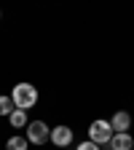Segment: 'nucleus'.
Wrapping results in <instances>:
<instances>
[{
  "instance_id": "5",
  "label": "nucleus",
  "mask_w": 134,
  "mask_h": 150,
  "mask_svg": "<svg viewBox=\"0 0 134 150\" xmlns=\"http://www.w3.org/2000/svg\"><path fill=\"white\" fill-rule=\"evenodd\" d=\"M110 126H113V131H116V134H123V131L131 126V115L126 110H118L116 115H113V121H110Z\"/></svg>"
},
{
  "instance_id": "8",
  "label": "nucleus",
  "mask_w": 134,
  "mask_h": 150,
  "mask_svg": "<svg viewBox=\"0 0 134 150\" xmlns=\"http://www.w3.org/2000/svg\"><path fill=\"white\" fill-rule=\"evenodd\" d=\"M13 110H16V105L11 97H0V115H11Z\"/></svg>"
},
{
  "instance_id": "1",
  "label": "nucleus",
  "mask_w": 134,
  "mask_h": 150,
  "mask_svg": "<svg viewBox=\"0 0 134 150\" xmlns=\"http://www.w3.org/2000/svg\"><path fill=\"white\" fill-rule=\"evenodd\" d=\"M11 99H13V105H16V110H30V107H35V102H38V88L32 86V83H16L13 86V91H11Z\"/></svg>"
},
{
  "instance_id": "3",
  "label": "nucleus",
  "mask_w": 134,
  "mask_h": 150,
  "mask_svg": "<svg viewBox=\"0 0 134 150\" xmlns=\"http://www.w3.org/2000/svg\"><path fill=\"white\" fill-rule=\"evenodd\" d=\"M46 139H51V129H48L43 121H32V123H27V142H32V145H43Z\"/></svg>"
},
{
  "instance_id": "2",
  "label": "nucleus",
  "mask_w": 134,
  "mask_h": 150,
  "mask_svg": "<svg viewBox=\"0 0 134 150\" xmlns=\"http://www.w3.org/2000/svg\"><path fill=\"white\" fill-rule=\"evenodd\" d=\"M89 139L94 142V145H107L110 139H113V126H110V121H94L91 126H89Z\"/></svg>"
},
{
  "instance_id": "7",
  "label": "nucleus",
  "mask_w": 134,
  "mask_h": 150,
  "mask_svg": "<svg viewBox=\"0 0 134 150\" xmlns=\"http://www.w3.org/2000/svg\"><path fill=\"white\" fill-rule=\"evenodd\" d=\"M8 121H11L13 129H22V126H27V112L24 110H13L11 115H8Z\"/></svg>"
},
{
  "instance_id": "6",
  "label": "nucleus",
  "mask_w": 134,
  "mask_h": 150,
  "mask_svg": "<svg viewBox=\"0 0 134 150\" xmlns=\"http://www.w3.org/2000/svg\"><path fill=\"white\" fill-rule=\"evenodd\" d=\"M107 145H110V150H131L134 147V142H131V137L126 134V131L123 134H113V139Z\"/></svg>"
},
{
  "instance_id": "10",
  "label": "nucleus",
  "mask_w": 134,
  "mask_h": 150,
  "mask_svg": "<svg viewBox=\"0 0 134 150\" xmlns=\"http://www.w3.org/2000/svg\"><path fill=\"white\" fill-rule=\"evenodd\" d=\"M78 150H99V145H94V142L89 139V142H81V145H78Z\"/></svg>"
},
{
  "instance_id": "4",
  "label": "nucleus",
  "mask_w": 134,
  "mask_h": 150,
  "mask_svg": "<svg viewBox=\"0 0 134 150\" xmlns=\"http://www.w3.org/2000/svg\"><path fill=\"white\" fill-rule=\"evenodd\" d=\"M51 142L56 147H67L72 142V129L70 126H54L51 129Z\"/></svg>"
},
{
  "instance_id": "11",
  "label": "nucleus",
  "mask_w": 134,
  "mask_h": 150,
  "mask_svg": "<svg viewBox=\"0 0 134 150\" xmlns=\"http://www.w3.org/2000/svg\"><path fill=\"white\" fill-rule=\"evenodd\" d=\"M131 150H134V147H131Z\"/></svg>"
},
{
  "instance_id": "9",
  "label": "nucleus",
  "mask_w": 134,
  "mask_h": 150,
  "mask_svg": "<svg viewBox=\"0 0 134 150\" xmlns=\"http://www.w3.org/2000/svg\"><path fill=\"white\" fill-rule=\"evenodd\" d=\"M6 147L8 150H27V137H11Z\"/></svg>"
}]
</instances>
